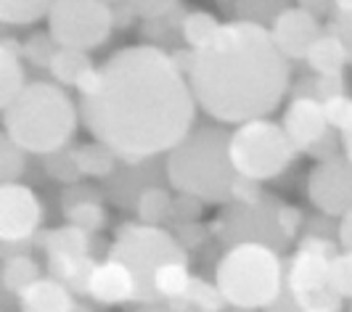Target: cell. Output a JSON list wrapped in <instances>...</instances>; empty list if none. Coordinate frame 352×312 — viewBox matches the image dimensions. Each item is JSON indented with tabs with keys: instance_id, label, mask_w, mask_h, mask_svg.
<instances>
[{
	"instance_id": "cell-1",
	"label": "cell",
	"mask_w": 352,
	"mask_h": 312,
	"mask_svg": "<svg viewBox=\"0 0 352 312\" xmlns=\"http://www.w3.org/2000/svg\"><path fill=\"white\" fill-rule=\"evenodd\" d=\"M80 120L124 164L170 154L196 120V98L186 71L159 45L111 53L77 87Z\"/></svg>"
},
{
	"instance_id": "cell-2",
	"label": "cell",
	"mask_w": 352,
	"mask_h": 312,
	"mask_svg": "<svg viewBox=\"0 0 352 312\" xmlns=\"http://www.w3.org/2000/svg\"><path fill=\"white\" fill-rule=\"evenodd\" d=\"M186 77L204 114L223 124H241L276 111L289 90L292 69L270 27L233 19L191 53Z\"/></svg>"
},
{
	"instance_id": "cell-3",
	"label": "cell",
	"mask_w": 352,
	"mask_h": 312,
	"mask_svg": "<svg viewBox=\"0 0 352 312\" xmlns=\"http://www.w3.org/2000/svg\"><path fill=\"white\" fill-rule=\"evenodd\" d=\"M230 133L223 127H196L167 154L164 172L177 193L204 204H226L233 199L239 172L228 154Z\"/></svg>"
},
{
	"instance_id": "cell-4",
	"label": "cell",
	"mask_w": 352,
	"mask_h": 312,
	"mask_svg": "<svg viewBox=\"0 0 352 312\" xmlns=\"http://www.w3.org/2000/svg\"><path fill=\"white\" fill-rule=\"evenodd\" d=\"M80 109L64 87L53 82H30L3 109L6 135L27 154L48 156L61 151L77 133Z\"/></svg>"
},
{
	"instance_id": "cell-5",
	"label": "cell",
	"mask_w": 352,
	"mask_h": 312,
	"mask_svg": "<svg viewBox=\"0 0 352 312\" xmlns=\"http://www.w3.org/2000/svg\"><path fill=\"white\" fill-rule=\"evenodd\" d=\"M214 283L230 307L239 310H265L276 304L283 289V265L263 241H241L230 246L217 265Z\"/></svg>"
},
{
	"instance_id": "cell-6",
	"label": "cell",
	"mask_w": 352,
	"mask_h": 312,
	"mask_svg": "<svg viewBox=\"0 0 352 312\" xmlns=\"http://www.w3.org/2000/svg\"><path fill=\"white\" fill-rule=\"evenodd\" d=\"M228 154L233 170L254 183L273 180L292 164L297 146L286 135L283 124H276L267 117L236 124L230 133Z\"/></svg>"
},
{
	"instance_id": "cell-7",
	"label": "cell",
	"mask_w": 352,
	"mask_h": 312,
	"mask_svg": "<svg viewBox=\"0 0 352 312\" xmlns=\"http://www.w3.org/2000/svg\"><path fill=\"white\" fill-rule=\"evenodd\" d=\"M109 257L124 262L135 278H138V299L143 304L159 302L154 294V273L159 265L170 260H186L183 246L159 225H146V223H130L122 225L117 233V241L111 243Z\"/></svg>"
},
{
	"instance_id": "cell-8",
	"label": "cell",
	"mask_w": 352,
	"mask_h": 312,
	"mask_svg": "<svg viewBox=\"0 0 352 312\" xmlns=\"http://www.w3.org/2000/svg\"><path fill=\"white\" fill-rule=\"evenodd\" d=\"M114 30V8L106 0H56L48 14V35L58 48L93 51Z\"/></svg>"
},
{
	"instance_id": "cell-9",
	"label": "cell",
	"mask_w": 352,
	"mask_h": 312,
	"mask_svg": "<svg viewBox=\"0 0 352 312\" xmlns=\"http://www.w3.org/2000/svg\"><path fill=\"white\" fill-rule=\"evenodd\" d=\"M334 246L326 238H305L294 257L286 267V283L289 291L294 294L302 310L316 307V304H329L336 307L334 302L339 296L329 286V273H331V260H334Z\"/></svg>"
},
{
	"instance_id": "cell-10",
	"label": "cell",
	"mask_w": 352,
	"mask_h": 312,
	"mask_svg": "<svg viewBox=\"0 0 352 312\" xmlns=\"http://www.w3.org/2000/svg\"><path fill=\"white\" fill-rule=\"evenodd\" d=\"M307 196L313 207L329 217H344L352 209V161L347 156H329L320 159L310 180Z\"/></svg>"
},
{
	"instance_id": "cell-11",
	"label": "cell",
	"mask_w": 352,
	"mask_h": 312,
	"mask_svg": "<svg viewBox=\"0 0 352 312\" xmlns=\"http://www.w3.org/2000/svg\"><path fill=\"white\" fill-rule=\"evenodd\" d=\"M43 223V207L37 193L24 183L0 186V238L19 243L32 238Z\"/></svg>"
},
{
	"instance_id": "cell-12",
	"label": "cell",
	"mask_w": 352,
	"mask_h": 312,
	"mask_svg": "<svg viewBox=\"0 0 352 312\" xmlns=\"http://www.w3.org/2000/svg\"><path fill=\"white\" fill-rule=\"evenodd\" d=\"M281 124L297 151H316L331 130L323 114V104L316 96H294V101L283 111Z\"/></svg>"
},
{
	"instance_id": "cell-13",
	"label": "cell",
	"mask_w": 352,
	"mask_h": 312,
	"mask_svg": "<svg viewBox=\"0 0 352 312\" xmlns=\"http://www.w3.org/2000/svg\"><path fill=\"white\" fill-rule=\"evenodd\" d=\"M270 32H273L278 51L289 61L292 58H307V53L316 45V40L323 35L320 19L316 14L300 8V5H292L283 14H278V19L270 24Z\"/></svg>"
},
{
	"instance_id": "cell-14",
	"label": "cell",
	"mask_w": 352,
	"mask_h": 312,
	"mask_svg": "<svg viewBox=\"0 0 352 312\" xmlns=\"http://www.w3.org/2000/svg\"><path fill=\"white\" fill-rule=\"evenodd\" d=\"M88 296H93L104 307L135 302L138 299V278L124 262L106 257L104 262H96V267L90 273Z\"/></svg>"
},
{
	"instance_id": "cell-15",
	"label": "cell",
	"mask_w": 352,
	"mask_h": 312,
	"mask_svg": "<svg viewBox=\"0 0 352 312\" xmlns=\"http://www.w3.org/2000/svg\"><path fill=\"white\" fill-rule=\"evenodd\" d=\"M74 291L58 278L43 276L37 278L30 289L19 294V310L21 312H77Z\"/></svg>"
},
{
	"instance_id": "cell-16",
	"label": "cell",
	"mask_w": 352,
	"mask_h": 312,
	"mask_svg": "<svg viewBox=\"0 0 352 312\" xmlns=\"http://www.w3.org/2000/svg\"><path fill=\"white\" fill-rule=\"evenodd\" d=\"M307 67L316 71L318 77H339L342 69L352 64L350 53H347V45L342 43V37L336 35L334 30L331 32H323V35L316 40V45L307 53Z\"/></svg>"
},
{
	"instance_id": "cell-17",
	"label": "cell",
	"mask_w": 352,
	"mask_h": 312,
	"mask_svg": "<svg viewBox=\"0 0 352 312\" xmlns=\"http://www.w3.org/2000/svg\"><path fill=\"white\" fill-rule=\"evenodd\" d=\"M27 87L24 64H21V45L16 40L0 43V106L11 104L19 93Z\"/></svg>"
},
{
	"instance_id": "cell-18",
	"label": "cell",
	"mask_w": 352,
	"mask_h": 312,
	"mask_svg": "<svg viewBox=\"0 0 352 312\" xmlns=\"http://www.w3.org/2000/svg\"><path fill=\"white\" fill-rule=\"evenodd\" d=\"M191 280H194V276H191L186 260H170L157 267L151 286H154V294L159 302H180L188 294Z\"/></svg>"
},
{
	"instance_id": "cell-19",
	"label": "cell",
	"mask_w": 352,
	"mask_h": 312,
	"mask_svg": "<svg viewBox=\"0 0 352 312\" xmlns=\"http://www.w3.org/2000/svg\"><path fill=\"white\" fill-rule=\"evenodd\" d=\"M93 69H96V64L90 61L88 51H80V48H58L53 56L51 67H48V71L58 85L74 87V90L82 85V80Z\"/></svg>"
},
{
	"instance_id": "cell-20",
	"label": "cell",
	"mask_w": 352,
	"mask_h": 312,
	"mask_svg": "<svg viewBox=\"0 0 352 312\" xmlns=\"http://www.w3.org/2000/svg\"><path fill=\"white\" fill-rule=\"evenodd\" d=\"M96 267L90 254H51L48 257V273L67 283L72 291L88 294V278Z\"/></svg>"
},
{
	"instance_id": "cell-21",
	"label": "cell",
	"mask_w": 352,
	"mask_h": 312,
	"mask_svg": "<svg viewBox=\"0 0 352 312\" xmlns=\"http://www.w3.org/2000/svg\"><path fill=\"white\" fill-rule=\"evenodd\" d=\"M40 246L45 249V257H51V254H88V230L69 223V225L56 227L51 233L40 236Z\"/></svg>"
},
{
	"instance_id": "cell-22",
	"label": "cell",
	"mask_w": 352,
	"mask_h": 312,
	"mask_svg": "<svg viewBox=\"0 0 352 312\" xmlns=\"http://www.w3.org/2000/svg\"><path fill=\"white\" fill-rule=\"evenodd\" d=\"M217 30H220V21L212 16L210 11H186L180 19V37L191 51H199L201 45H207L212 37L217 35Z\"/></svg>"
},
{
	"instance_id": "cell-23",
	"label": "cell",
	"mask_w": 352,
	"mask_h": 312,
	"mask_svg": "<svg viewBox=\"0 0 352 312\" xmlns=\"http://www.w3.org/2000/svg\"><path fill=\"white\" fill-rule=\"evenodd\" d=\"M53 5L56 0H0V21L14 27L35 24L43 16L48 19Z\"/></svg>"
},
{
	"instance_id": "cell-24",
	"label": "cell",
	"mask_w": 352,
	"mask_h": 312,
	"mask_svg": "<svg viewBox=\"0 0 352 312\" xmlns=\"http://www.w3.org/2000/svg\"><path fill=\"white\" fill-rule=\"evenodd\" d=\"M74 156H77V167H80L82 177H106L114 172V164H117L114 151L98 140L74 148Z\"/></svg>"
},
{
	"instance_id": "cell-25",
	"label": "cell",
	"mask_w": 352,
	"mask_h": 312,
	"mask_svg": "<svg viewBox=\"0 0 352 312\" xmlns=\"http://www.w3.org/2000/svg\"><path fill=\"white\" fill-rule=\"evenodd\" d=\"M37 278H43L40 276V265L32 257H27V254L11 257L3 267V286H6V291H11L16 296L24 289H30Z\"/></svg>"
},
{
	"instance_id": "cell-26",
	"label": "cell",
	"mask_w": 352,
	"mask_h": 312,
	"mask_svg": "<svg viewBox=\"0 0 352 312\" xmlns=\"http://www.w3.org/2000/svg\"><path fill=\"white\" fill-rule=\"evenodd\" d=\"M173 209H175V199L162 188H146L138 199V217L146 225H159V223L170 220Z\"/></svg>"
},
{
	"instance_id": "cell-27",
	"label": "cell",
	"mask_w": 352,
	"mask_h": 312,
	"mask_svg": "<svg viewBox=\"0 0 352 312\" xmlns=\"http://www.w3.org/2000/svg\"><path fill=\"white\" fill-rule=\"evenodd\" d=\"M183 302H188V304L199 312H223L226 304H228L217 283H210V280L196 278V276H194V280H191V289H188V294H186Z\"/></svg>"
},
{
	"instance_id": "cell-28",
	"label": "cell",
	"mask_w": 352,
	"mask_h": 312,
	"mask_svg": "<svg viewBox=\"0 0 352 312\" xmlns=\"http://www.w3.org/2000/svg\"><path fill=\"white\" fill-rule=\"evenodd\" d=\"M67 220H69L72 225L93 233V230H101L106 225V212L96 201H77V204L67 207Z\"/></svg>"
},
{
	"instance_id": "cell-29",
	"label": "cell",
	"mask_w": 352,
	"mask_h": 312,
	"mask_svg": "<svg viewBox=\"0 0 352 312\" xmlns=\"http://www.w3.org/2000/svg\"><path fill=\"white\" fill-rule=\"evenodd\" d=\"M329 286L339 299H352V252H336L331 260V273H329Z\"/></svg>"
},
{
	"instance_id": "cell-30",
	"label": "cell",
	"mask_w": 352,
	"mask_h": 312,
	"mask_svg": "<svg viewBox=\"0 0 352 312\" xmlns=\"http://www.w3.org/2000/svg\"><path fill=\"white\" fill-rule=\"evenodd\" d=\"M24 148L14 143L8 135H3L0 143V177L3 183H16V177L24 172Z\"/></svg>"
},
{
	"instance_id": "cell-31",
	"label": "cell",
	"mask_w": 352,
	"mask_h": 312,
	"mask_svg": "<svg viewBox=\"0 0 352 312\" xmlns=\"http://www.w3.org/2000/svg\"><path fill=\"white\" fill-rule=\"evenodd\" d=\"M323 104V114H326V122L329 127H334L339 133H344L352 124V98L347 93H336L331 98L320 101Z\"/></svg>"
},
{
	"instance_id": "cell-32",
	"label": "cell",
	"mask_w": 352,
	"mask_h": 312,
	"mask_svg": "<svg viewBox=\"0 0 352 312\" xmlns=\"http://www.w3.org/2000/svg\"><path fill=\"white\" fill-rule=\"evenodd\" d=\"M45 170H48L51 177L61 180V183H74L77 177H82L80 167H77V156H74V151L67 154L64 148L56 151V154L45 156Z\"/></svg>"
},
{
	"instance_id": "cell-33",
	"label": "cell",
	"mask_w": 352,
	"mask_h": 312,
	"mask_svg": "<svg viewBox=\"0 0 352 312\" xmlns=\"http://www.w3.org/2000/svg\"><path fill=\"white\" fill-rule=\"evenodd\" d=\"M56 51H58V45L51 35H32L21 45V56L30 58L35 67H51Z\"/></svg>"
},
{
	"instance_id": "cell-34",
	"label": "cell",
	"mask_w": 352,
	"mask_h": 312,
	"mask_svg": "<svg viewBox=\"0 0 352 312\" xmlns=\"http://www.w3.org/2000/svg\"><path fill=\"white\" fill-rule=\"evenodd\" d=\"M124 3L138 19L151 21V19H162L167 14H173L180 0H124Z\"/></svg>"
},
{
	"instance_id": "cell-35",
	"label": "cell",
	"mask_w": 352,
	"mask_h": 312,
	"mask_svg": "<svg viewBox=\"0 0 352 312\" xmlns=\"http://www.w3.org/2000/svg\"><path fill=\"white\" fill-rule=\"evenodd\" d=\"M236 5H239L241 19L257 21V24H263V16H260V14H263L265 8H273L276 14H283L286 8H292L289 0H236Z\"/></svg>"
},
{
	"instance_id": "cell-36",
	"label": "cell",
	"mask_w": 352,
	"mask_h": 312,
	"mask_svg": "<svg viewBox=\"0 0 352 312\" xmlns=\"http://www.w3.org/2000/svg\"><path fill=\"white\" fill-rule=\"evenodd\" d=\"M201 204L204 201H199L194 196H186V193H180L175 199V209H173V217L180 220V223H196V217L201 214Z\"/></svg>"
},
{
	"instance_id": "cell-37",
	"label": "cell",
	"mask_w": 352,
	"mask_h": 312,
	"mask_svg": "<svg viewBox=\"0 0 352 312\" xmlns=\"http://www.w3.org/2000/svg\"><path fill=\"white\" fill-rule=\"evenodd\" d=\"M331 30H334L336 35L342 37V43L347 45V53H350V61H352V8L347 14H336Z\"/></svg>"
},
{
	"instance_id": "cell-38",
	"label": "cell",
	"mask_w": 352,
	"mask_h": 312,
	"mask_svg": "<svg viewBox=\"0 0 352 312\" xmlns=\"http://www.w3.org/2000/svg\"><path fill=\"white\" fill-rule=\"evenodd\" d=\"M138 312H199L188 302H154V304H143Z\"/></svg>"
},
{
	"instance_id": "cell-39",
	"label": "cell",
	"mask_w": 352,
	"mask_h": 312,
	"mask_svg": "<svg viewBox=\"0 0 352 312\" xmlns=\"http://www.w3.org/2000/svg\"><path fill=\"white\" fill-rule=\"evenodd\" d=\"M276 225H281V230L286 236H292L297 227H300V212L292 207H283L278 212V217H276Z\"/></svg>"
},
{
	"instance_id": "cell-40",
	"label": "cell",
	"mask_w": 352,
	"mask_h": 312,
	"mask_svg": "<svg viewBox=\"0 0 352 312\" xmlns=\"http://www.w3.org/2000/svg\"><path fill=\"white\" fill-rule=\"evenodd\" d=\"M300 8H305V11H310V14H316L320 19L334 14V0H300Z\"/></svg>"
},
{
	"instance_id": "cell-41",
	"label": "cell",
	"mask_w": 352,
	"mask_h": 312,
	"mask_svg": "<svg viewBox=\"0 0 352 312\" xmlns=\"http://www.w3.org/2000/svg\"><path fill=\"white\" fill-rule=\"evenodd\" d=\"M339 243H342V249L352 252V209L342 217V223H339Z\"/></svg>"
},
{
	"instance_id": "cell-42",
	"label": "cell",
	"mask_w": 352,
	"mask_h": 312,
	"mask_svg": "<svg viewBox=\"0 0 352 312\" xmlns=\"http://www.w3.org/2000/svg\"><path fill=\"white\" fill-rule=\"evenodd\" d=\"M342 146H344V156L352 161V124L342 133Z\"/></svg>"
},
{
	"instance_id": "cell-43",
	"label": "cell",
	"mask_w": 352,
	"mask_h": 312,
	"mask_svg": "<svg viewBox=\"0 0 352 312\" xmlns=\"http://www.w3.org/2000/svg\"><path fill=\"white\" fill-rule=\"evenodd\" d=\"M352 8V0H334V16L336 14H347Z\"/></svg>"
},
{
	"instance_id": "cell-44",
	"label": "cell",
	"mask_w": 352,
	"mask_h": 312,
	"mask_svg": "<svg viewBox=\"0 0 352 312\" xmlns=\"http://www.w3.org/2000/svg\"><path fill=\"white\" fill-rule=\"evenodd\" d=\"M302 312H339L336 307H329V304H316V307H307V310Z\"/></svg>"
},
{
	"instance_id": "cell-45",
	"label": "cell",
	"mask_w": 352,
	"mask_h": 312,
	"mask_svg": "<svg viewBox=\"0 0 352 312\" xmlns=\"http://www.w3.org/2000/svg\"><path fill=\"white\" fill-rule=\"evenodd\" d=\"M77 312H90L88 307H77Z\"/></svg>"
},
{
	"instance_id": "cell-46",
	"label": "cell",
	"mask_w": 352,
	"mask_h": 312,
	"mask_svg": "<svg viewBox=\"0 0 352 312\" xmlns=\"http://www.w3.org/2000/svg\"><path fill=\"white\" fill-rule=\"evenodd\" d=\"M233 312H252V310H239V307H233Z\"/></svg>"
},
{
	"instance_id": "cell-47",
	"label": "cell",
	"mask_w": 352,
	"mask_h": 312,
	"mask_svg": "<svg viewBox=\"0 0 352 312\" xmlns=\"http://www.w3.org/2000/svg\"><path fill=\"white\" fill-rule=\"evenodd\" d=\"M106 3H124V0H106Z\"/></svg>"
}]
</instances>
